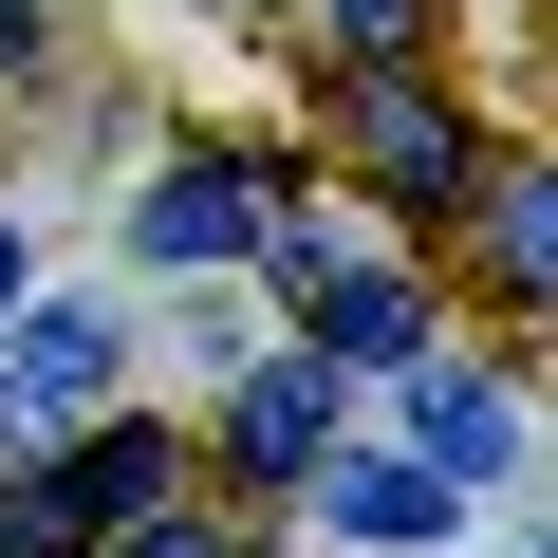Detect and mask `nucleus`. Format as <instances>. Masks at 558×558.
I'll return each mask as SVG.
<instances>
[{
    "label": "nucleus",
    "instance_id": "nucleus-14",
    "mask_svg": "<svg viewBox=\"0 0 558 558\" xmlns=\"http://www.w3.org/2000/svg\"><path fill=\"white\" fill-rule=\"evenodd\" d=\"M0 317H20V223H0Z\"/></svg>",
    "mask_w": 558,
    "mask_h": 558
},
{
    "label": "nucleus",
    "instance_id": "nucleus-8",
    "mask_svg": "<svg viewBox=\"0 0 558 558\" xmlns=\"http://www.w3.org/2000/svg\"><path fill=\"white\" fill-rule=\"evenodd\" d=\"M465 223H484V279H502V299H539V260H558V205H539V168L465 186Z\"/></svg>",
    "mask_w": 558,
    "mask_h": 558
},
{
    "label": "nucleus",
    "instance_id": "nucleus-3",
    "mask_svg": "<svg viewBox=\"0 0 558 558\" xmlns=\"http://www.w3.org/2000/svg\"><path fill=\"white\" fill-rule=\"evenodd\" d=\"M112 391V317L94 299H20V354H0V428H57Z\"/></svg>",
    "mask_w": 558,
    "mask_h": 558
},
{
    "label": "nucleus",
    "instance_id": "nucleus-5",
    "mask_svg": "<svg viewBox=\"0 0 558 558\" xmlns=\"http://www.w3.org/2000/svg\"><path fill=\"white\" fill-rule=\"evenodd\" d=\"M131 242H149V260H242V242H260V168H168V186L131 205Z\"/></svg>",
    "mask_w": 558,
    "mask_h": 558
},
{
    "label": "nucleus",
    "instance_id": "nucleus-6",
    "mask_svg": "<svg viewBox=\"0 0 558 558\" xmlns=\"http://www.w3.org/2000/svg\"><path fill=\"white\" fill-rule=\"evenodd\" d=\"M57 484H75V521H94V539H131V521H168V484H186V447H168V428H94V447H75Z\"/></svg>",
    "mask_w": 558,
    "mask_h": 558
},
{
    "label": "nucleus",
    "instance_id": "nucleus-10",
    "mask_svg": "<svg viewBox=\"0 0 558 558\" xmlns=\"http://www.w3.org/2000/svg\"><path fill=\"white\" fill-rule=\"evenodd\" d=\"M0 558H94V521H75V484H57V465L0 484Z\"/></svg>",
    "mask_w": 558,
    "mask_h": 558
},
{
    "label": "nucleus",
    "instance_id": "nucleus-2",
    "mask_svg": "<svg viewBox=\"0 0 558 558\" xmlns=\"http://www.w3.org/2000/svg\"><path fill=\"white\" fill-rule=\"evenodd\" d=\"M299 484H317V521H336V539H391V558H428V539H465V502H484V484H447L428 447H354V465L317 447Z\"/></svg>",
    "mask_w": 558,
    "mask_h": 558
},
{
    "label": "nucleus",
    "instance_id": "nucleus-13",
    "mask_svg": "<svg viewBox=\"0 0 558 558\" xmlns=\"http://www.w3.org/2000/svg\"><path fill=\"white\" fill-rule=\"evenodd\" d=\"M0 57H38V0H0Z\"/></svg>",
    "mask_w": 558,
    "mask_h": 558
},
{
    "label": "nucleus",
    "instance_id": "nucleus-12",
    "mask_svg": "<svg viewBox=\"0 0 558 558\" xmlns=\"http://www.w3.org/2000/svg\"><path fill=\"white\" fill-rule=\"evenodd\" d=\"M112 558H223V539H205V521H131Z\"/></svg>",
    "mask_w": 558,
    "mask_h": 558
},
{
    "label": "nucleus",
    "instance_id": "nucleus-11",
    "mask_svg": "<svg viewBox=\"0 0 558 558\" xmlns=\"http://www.w3.org/2000/svg\"><path fill=\"white\" fill-rule=\"evenodd\" d=\"M336 38L354 57H410V0H336Z\"/></svg>",
    "mask_w": 558,
    "mask_h": 558
},
{
    "label": "nucleus",
    "instance_id": "nucleus-9",
    "mask_svg": "<svg viewBox=\"0 0 558 558\" xmlns=\"http://www.w3.org/2000/svg\"><path fill=\"white\" fill-rule=\"evenodd\" d=\"M336 354H354V373H410V354H428L410 279H336Z\"/></svg>",
    "mask_w": 558,
    "mask_h": 558
},
{
    "label": "nucleus",
    "instance_id": "nucleus-1",
    "mask_svg": "<svg viewBox=\"0 0 558 558\" xmlns=\"http://www.w3.org/2000/svg\"><path fill=\"white\" fill-rule=\"evenodd\" d=\"M354 149H373V186H391L410 223H447V205L484 186V168H465V112H447L410 57H354Z\"/></svg>",
    "mask_w": 558,
    "mask_h": 558
},
{
    "label": "nucleus",
    "instance_id": "nucleus-7",
    "mask_svg": "<svg viewBox=\"0 0 558 558\" xmlns=\"http://www.w3.org/2000/svg\"><path fill=\"white\" fill-rule=\"evenodd\" d=\"M317 447H336V373H242V465L260 484H299Z\"/></svg>",
    "mask_w": 558,
    "mask_h": 558
},
{
    "label": "nucleus",
    "instance_id": "nucleus-4",
    "mask_svg": "<svg viewBox=\"0 0 558 558\" xmlns=\"http://www.w3.org/2000/svg\"><path fill=\"white\" fill-rule=\"evenodd\" d=\"M410 428H428V465H447V484H502V465H521V391H502V373L410 354Z\"/></svg>",
    "mask_w": 558,
    "mask_h": 558
}]
</instances>
